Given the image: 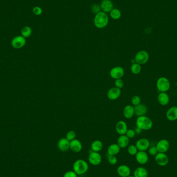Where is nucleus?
<instances>
[{
  "label": "nucleus",
  "mask_w": 177,
  "mask_h": 177,
  "mask_svg": "<svg viewBox=\"0 0 177 177\" xmlns=\"http://www.w3.org/2000/svg\"><path fill=\"white\" fill-rule=\"evenodd\" d=\"M109 23V17L107 14L103 12H100L96 14L94 18V24L97 29H103Z\"/></svg>",
  "instance_id": "obj_1"
},
{
  "label": "nucleus",
  "mask_w": 177,
  "mask_h": 177,
  "mask_svg": "<svg viewBox=\"0 0 177 177\" xmlns=\"http://www.w3.org/2000/svg\"><path fill=\"white\" fill-rule=\"evenodd\" d=\"M137 127L141 130H148L153 127V121L150 118L143 116L138 117L136 121Z\"/></svg>",
  "instance_id": "obj_2"
},
{
  "label": "nucleus",
  "mask_w": 177,
  "mask_h": 177,
  "mask_svg": "<svg viewBox=\"0 0 177 177\" xmlns=\"http://www.w3.org/2000/svg\"><path fill=\"white\" fill-rule=\"evenodd\" d=\"M73 171L77 175H82L88 171L89 165L86 160L79 159L73 164Z\"/></svg>",
  "instance_id": "obj_3"
},
{
  "label": "nucleus",
  "mask_w": 177,
  "mask_h": 177,
  "mask_svg": "<svg viewBox=\"0 0 177 177\" xmlns=\"http://www.w3.org/2000/svg\"><path fill=\"white\" fill-rule=\"evenodd\" d=\"M156 87L160 92H167L170 88V82L166 77H160L156 81Z\"/></svg>",
  "instance_id": "obj_4"
},
{
  "label": "nucleus",
  "mask_w": 177,
  "mask_h": 177,
  "mask_svg": "<svg viewBox=\"0 0 177 177\" xmlns=\"http://www.w3.org/2000/svg\"><path fill=\"white\" fill-rule=\"evenodd\" d=\"M134 59L137 63L141 65H144L148 62L149 55L148 52L145 50H140L136 53Z\"/></svg>",
  "instance_id": "obj_5"
},
{
  "label": "nucleus",
  "mask_w": 177,
  "mask_h": 177,
  "mask_svg": "<svg viewBox=\"0 0 177 177\" xmlns=\"http://www.w3.org/2000/svg\"><path fill=\"white\" fill-rule=\"evenodd\" d=\"M26 39L21 35L14 37L11 42V45L14 49H19L26 45Z\"/></svg>",
  "instance_id": "obj_6"
},
{
  "label": "nucleus",
  "mask_w": 177,
  "mask_h": 177,
  "mask_svg": "<svg viewBox=\"0 0 177 177\" xmlns=\"http://www.w3.org/2000/svg\"><path fill=\"white\" fill-rule=\"evenodd\" d=\"M88 160L91 165L97 166L101 162V155L96 152L92 151L90 153L88 156Z\"/></svg>",
  "instance_id": "obj_7"
},
{
  "label": "nucleus",
  "mask_w": 177,
  "mask_h": 177,
  "mask_svg": "<svg viewBox=\"0 0 177 177\" xmlns=\"http://www.w3.org/2000/svg\"><path fill=\"white\" fill-rule=\"evenodd\" d=\"M124 75V70L121 66L114 67L110 71L111 77L114 79H122Z\"/></svg>",
  "instance_id": "obj_8"
},
{
  "label": "nucleus",
  "mask_w": 177,
  "mask_h": 177,
  "mask_svg": "<svg viewBox=\"0 0 177 177\" xmlns=\"http://www.w3.org/2000/svg\"><path fill=\"white\" fill-rule=\"evenodd\" d=\"M136 146L138 151H145L150 148V143L147 138H141L137 141Z\"/></svg>",
  "instance_id": "obj_9"
},
{
  "label": "nucleus",
  "mask_w": 177,
  "mask_h": 177,
  "mask_svg": "<svg viewBox=\"0 0 177 177\" xmlns=\"http://www.w3.org/2000/svg\"><path fill=\"white\" fill-rule=\"evenodd\" d=\"M155 160L159 166H165L168 164L169 158L165 153L159 152L155 156Z\"/></svg>",
  "instance_id": "obj_10"
},
{
  "label": "nucleus",
  "mask_w": 177,
  "mask_h": 177,
  "mask_svg": "<svg viewBox=\"0 0 177 177\" xmlns=\"http://www.w3.org/2000/svg\"><path fill=\"white\" fill-rule=\"evenodd\" d=\"M156 147L159 152L166 153L170 149V142L166 139H161L157 142Z\"/></svg>",
  "instance_id": "obj_11"
},
{
  "label": "nucleus",
  "mask_w": 177,
  "mask_h": 177,
  "mask_svg": "<svg viewBox=\"0 0 177 177\" xmlns=\"http://www.w3.org/2000/svg\"><path fill=\"white\" fill-rule=\"evenodd\" d=\"M100 6L101 12H105L106 14L109 12L110 13L114 8V3L111 0H103L100 4Z\"/></svg>",
  "instance_id": "obj_12"
},
{
  "label": "nucleus",
  "mask_w": 177,
  "mask_h": 177,
  "mask_svg": "<svg viewBox=\"0 0 177 177\" xmlns=\"http://www.w3.org/2000/svg\"><path fill=\"white\" fill-rule=\"evenodd\" d=\"M136 160L138 163L141 165H144L148 162L149 156L145 151H138L136 155H135Z\"/></svg>",
  "instance_id": "obj_13"
},
{
  "label": "nucleus",
  "mask_w": 177,
  "mask_h": 177,
  "mask_svg": "<svg viewBox=\"0 0 177 177\" xmlns=\"http://www.w3.org/2000/svg\"><path fill=\"white\" fill-rule=\"evenodd\" d=\"M121 90L117 87H113L108 90L107 92V97L110 100H117L120 96Z\"/></svg>",
  "instance_id": "obj_14"
},
{
  "label": "nucleus",
  "mask_w": 177,
  "mask_h": 177,
  "mask_svg": "<svg viewBox=\"0 0 177 177\" xmlns=\"http://www.w3.org/2000/svg\"><path fill=\"white\" fill-rule=\"evenodd\" d=\"M127 130V124L125 121H119L117 123L116 125V130L118 134L120 135H125Z\"/></svg>",
  "instance_id": "obj_15"
},
{
  "label": "nucleus",
  "mask_w": 177,
  "mask_h": 177,
  "mask_svg": "<svg viewBox=\"0 0 177 177\" xmlns=\"http://www.w3.org/2000/svg\"><path fill=\"white\" fill-rule=\"evenodd\" d=\"M118 175L121 177H127L130 176L131 173L130 168L126 165H121L117 168Z\"/></svg>",
  "instance_id": "obj_16"
},
{
  "label": "nucleus",
  "mask_w": 177,
  "mask_h": 177,
  "mask_svg": "<svg viewBox=\"0 0 177 177\" xmlns=\"http://www.w3.org/2000/svg\"><path fill=\"white\" fill-rule=\"evenodd\" d=\"M70 149L74 153H78L82 149L81 142L77 139H75L70 141Z\"/></svg>",
  "instance_id": "obj_17"
},
{
  "label": "nucleus",
  "mask_w": 177,
  "mask_h": 177,
  "mask_svg": "<svg viewBox=\"0 0 177 177\" xmlns=\"http://www.w3.org/2000/svg\"><path fill=\"white\" fill-rule=\"evenodd\" d=\"M166 116L169 121L177 120V106H173L167 111Z\"/></svg>",
  "instance_id": "obj_18"
},
{
  "label": "nucleus",
  "mask_w": 177,
  "mask_h": 177,
  "mask_svg": "<svg viewBox=\"0 0 177 177\" xmlns=\"http://www.w3.org/2000/svg\"><path fill=\"white\" fill-rule=\"evenodd\" d=\"M70 141L66 138H62L58 141V148L61 151H67L70 149Z\"/></svg>",
  "instance_id": "obj_19"
},
{
  "label": "nucleus",
  "mask_w": 177,
  "mask_h": 177,
  "mask_svg": "<svg viewBox=\"0 0 177 177\" xmlns=\"http://www.w3.org/2000/svg\"><path fill=\"white\" fill-rule=\"evenodd\" d=\"M157 101L160 105L166 106L170 103L169 95L166 92H160L157 96Z\"/></svg>",
  "instance_id": "obj_20"
},
{
  "label": "nucleus",
  "mask_w": 177,
  "mask_h": 177,
  "mask_svg": "<svg viewBox=\"0 0 177 177\" xmlns=\"http://www.w3.org/2000/svg\"><path fill=\"white\" fill-rule=\"evenodd\" d=\"M147 107L143 104L140 103L134 107L135 115L137 117L145 116V114H147Z\"/></svg>",
  "instance_id": "obj_21"
},
{
  "label": "nucleus",
  "mask_w": 177,
  "mask_h": 177,
  "mask_svg": "<svg viewBox=\"0 0 177 177\" xmlns=\"http://www.w3.org/2000/svg\"><path fill=\"white\" fill-rule=\"evenodd\" d=\"M123 115H124V117L127 119H132L135 115L134 107L132 105H130L126 106L124 108Z\"/></svg>",
  "instance_id": "obj_22"
},
{
  "label": "nucleus",
  "mask_w": 177,
  "mask_h": 177,
  "mask_svg": "<svg viewBox=\"0 0 177 177\" xmlns=\"http://www.w3.org/2000/svg\"><path fill=\"white\" fill-rule=\"evenodd\" d=\"M130 139L125 135H120L118 138L117 144L120 148H125L129 145Z\"/></svg>",
  "instance_id": "obj_23"
},
{
  "label": "nucleus",
  "mask_w": 177,
  "mask_h": 177,
  "mask_svg": "<svg viewBox=\"0 0 177 177\" xmlns=\"http://www.w3.org/2000/svg\"><path fill=\"white\" fill-rule=\"evenodd\" d=\"M133 176L134 177H148V172L145 168L139 167L136 168L134 171Z\"/></svg>",
  "instance_id": "obj_24"
},
{
  "label": "nucleus",
  "mask_w": 177,
  "mask_h": 177,
  "mask_svg": "<svg viewBox=\"0 0 177 177\" xmlns=\"http://www.w3.org/2000/svg\"><path fill=\"white\" fill-rule=\"evenodd\" d=\"M120 149L121 148L118 145V144H111L108 148V155H116L119 153Z\"/></svg>",
  "instance_id": "obj_25"
},
{
  "label": "nucleus",
  "mask_w": 177,
  "mask_h": 177,
  "mask_svg": "<svg viewBox=\"0 0 177 177\" xmlns=\"http://www.w3.org/2000/svg\"><path fill=\"white\" fill-rule=\"evenodd\" d=\"M103 143L101 141L96 140L93 141L91 145V149L92 151L99 152L103 149Z\"/></svg>",
  "instance_id": "obj_26"
},
{
  "label": "nucleus",
  "mask_w": 177,
  "mask_h": 177,
  "mask_svg": "<svg viewBox=\"0 0 177 177\" xmlns=\"http://www.w3.org/2000/svg\"><path fill=\"white\" fill-rule=\"evenodd\" d=\"M32 30L29 26H25L21 29V36L24 37V38H28L32 35Z\"/></svg>",
  "instance_id": "obj_27"
},
{
  "label": "nucleus",
  "mask_w": 177,
  "mask_h": 177,
  "mask_svg": "<svg viewBox=\"0 0 177 177\" xmlns=\"http://www.w3.org/2000/svg\"><path fill=\"white\" fill-rule=\"evenodd\" d=\"M110 16L112 19L118 20L121 18L122 13L119 9H117V8H114L110 12Z\"/></svg>",
  "instance_id": "obj_28"
},
{
  "label": "nucleus",
  "mask_w": 177,
  "mask_h": 177,
  "mask_svg": "<svg viewBox=\"0 0 177 177\" xmlns=\"http://www.w3.org/2000/svg\"><path fill=\"white\" fill-rule=\"evenodd\" d=\"M130 71L133 74L137 75L139 74L141 71V65L139 64L135 63L132 64L130 67Z\"/></svg>",
  "instance_id": "obj_29"
},
{
  "label": "nucleus",
  "mask_w": 177,
  "mask_h": 177,
  "mask_svg": "<svg viewBox=\"0 0 177 177\" xmlns=\"http://www.w3.org/2000/svg\"><path fill=\"white\" fill-rule=\"evenodd\" d=\"M127 152L131 155H135L138 152V150L136 145H129L127 148Z\"/></svg>",
  "instance_id": "obj_30"
},
{
  "label": "nucleus",
  "mask_w": 177,
  "mask_h": 177,
  "mask_svg": "<svg viewBox=\"0 0 177 177\" xmlns=\"http://www.w3.org/2000/svg\"><path fill=\"white\" fill-rule=\"evenodd\" d=\"M76 133L74 130H70L67 132L66 135V138L71 141L74 139H76Z\"/></svg>",
  "instance_id": "obj_31"
},
{
  "label": "nucleus",
  "mask_w": 177,
  "mask_h": 177,
  "mask_svg": "<svg viewBox=\"0 0 177 177\" xmlns=\"http://www.w3.org/2000/svg\"><path fill=\"white\" fill-rule=\"evenodd\" d=\"M108 161L111 165H115L117 163L118 159L116 155H108Z\"/></svg>",
  "instance_id": "obj_32"
},
{
  "label": "nucleus",
  "mask_w": 177,
  "mask_h": 177,
  "mask_svg": "<svg viewBox=\"0 0 177 177\" xmlns=\"http://www.w3.org/2000/svg\"><path fill=\"white\" fill-rule=\"evenodd\" d=\"M131 101H132V104L134 105V106H136L139 104H140V97H139V96H134L132 97Z\"/></svg>",
  "instance_id": "obj_33"
},
{
  "label": "nucleus",
  "mask_w": 177,
  "mask_h": 177,
  "mask_svg": "<svg viewBox=\"0 0 177 177\" xmlns=\"http://www.w3.org/2000/svg\"><path fill=\"white\" fill-rule=\"evenodd\" d=\"M32 12L35 15L40 16L42 14V9L39 6H35L32 9Z\"/></svg>",
  "instance_id": "obj_34"
},
{
  "label": "nucleus",
  "mask_w": 177,
  "mask_h": 177,
  "mask_svg": "<svg viewBox=\"0 0 177 177\" xmlns=\"http://www.w3.org/2000/svg\"><path fill=\"white\" fill-rule=\"evenodd\" d=\"M136 132L135 130H134L133 129H128L127 132L126 133L125 135L127 137L129 138V139H132L136 135Z\"/></svg>",
  "instance_id": "obj_35"
},
{
  "label": "nucleus",
  "mask_w": 177,
  "mask_h": 177,
  "mask_svg": "<svg viewBox=\"0 0 177 177\" xmlns=\"http://www.w3.org/2000/svg\"><path fill=\"white\" fill-rule=\"evenodd\" d=\"M91 11L94 14H97L101 11V6L97 4L93 5L92 6H91Z\"/></svg>",
  "instance_id": "obj_36"
},
{
  "label": "nucleus",
  "mask_w": 177,
  "mask_h": 177,
  "mask_svg": "<svg viewBox=\"0 0 177 177\" xmlns=\"http://www.w3.org/2000/svg\"><path fill=\"white\" fill-rule=\"evenodd\" d=\"M115 85L116 87L121 89L124 86V82L122 79H118L116 80Z\"/></svg>",
  "instance_id": "obj_37"
},
{
  "label": "nucleus",
  "mask_w": 177,
  "mask_h": 177,
  "mask_svg": "<svg viewBox=\"0 0 177 177\" xmlns=\"http://www.w3.org/2000/svg\"><path fill=\"white\" fill-rule=\"evenodd\" d=\"M158 153H159V152H158V150L156 148V146L155 147H150L149 148V153L152 156H155Z\"/></svg>",
  "instance_id": "obj_38"
},
{
  "label": "nucleus",
  "mask_w": 177,
  "mask_h": 177,
  "mask_svg": "<svg viewBox=\"0 0 177 177\" xmlns=\"http://www.w3.org/2000/svg\"><path fill=\"white\" fill-rule=\"evenodd\" d=\"M63 177H78V175L74 171H68L64 174Z\"/></svg>",
  "instance_id": "obj_39"
},
{
  "label": "nucleus",
  "mask_w": 177,
  "mask_h": 177,
  "mask_svg": "<svg viewBox=\"0 0 177 177\" xmlns=\"http://www.w3.org/2000/svg\"><path fill=\"white\" fill-rule=\"evenodd\" d=\"M135 132H136V133H140L141 130L140 129H138V127H137L136 129V130H135Z\"/></svg>",
  "instance_id": "obj_40"
},
{
  "label": "nucleus",
  "mask_w": 177,
  "mask_h": 177,
  "mask_svg": "<svg viewBox=\"0 0 177 177\" xmlns=\"http://www.w3.org/2000/svg\"><path fill=\"white\" fill-rule=\"evenodd\" d=\"M127 177H134V176H130H130H127Z\"/></svg>",
  "instance_id": "obj_41"
}]
</instances>
